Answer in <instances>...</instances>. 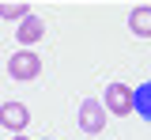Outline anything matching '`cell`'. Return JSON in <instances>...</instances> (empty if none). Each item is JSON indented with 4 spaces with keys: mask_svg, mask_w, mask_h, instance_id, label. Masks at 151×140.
I'll use <instances>...</instances> for the list:
<instances>
[{
    "mask_svg": "<svg viewBox=\"0 0 151 140\" xmlns=\"http://www.w3.org/2000/svg\"><path fill=\"white\" fill-rule=\"evenodd\" d=\"M0 125L12 129V133L19 136V133L30 125V110H27V102H4V106H0Z\"/></svg>",
    "mask_w": 151,
    "mask_h": 140,
    "instance_id": "277c9868",
    "label": "cell"
},
{
    "mask_svg": "<svg viewBox=\"0 0 151 140\" xmlns=\"http://www.w3.org/2000/svg\"><path fill=\"white\" fill-rule=\"evenodd\" d=\"M12 140H27V136H23V133H19V136H12Z\"/></svg>",
    "mask_w": 151,
    "mask_h": 140,
    "instance_id": "9c48e42d",
    "label": "cell"
},
{
    "mask_svg": "<svg viewBox=\"0 0 151 140\" xmlns=\"http://www.w3.org/2000/svg\"><path fill=\"white\" fill-rule=\"evenodd\" d=\"M136 114L144 121H151V80L136 87Z\"/></svg>",
    "mask_w": 151,
    "mask_h": 140,
    "instance_id": "52a82bcc",
    "label": "cell"
},
{
    "mask_svg": "<svg viewBox=\"0 0 151 140\" xmlns=\"http://www.w3.org/2000/svg\"><path fill=\"white\" fill-rule=\"evenodd\" d=\"M106 114H110V110H106V102L102 99H83L79 102V129H83V133H91V136H98V133H102V129H106Z\"/></svg>",
    "mask_w": 151,
    "mask_h": 140,
    "instance_id": "6da1fadb",
    "label": "cell"
},
{
    "mask_svg": "<svg viewBox=\"0 0 151 140\" xmlns=\"http://www.w3.org/2000/svg\"><path fill=\"white\" fill-rule=\"evenodd\" d=\"M38 72H42V57L34 49H15L8 57V76L12 80H38Z\"/></svg>",
    "mask_w": 151,
    "mask_h": 140,
    "instance_id": "7a4b0ae2",
    "label": "cell"
},
{
    "mask_svg": "<svg viewBox=\"0 0 151 140\" xmlns=\"http://www.w3.org/2000/svg\"><path fill=\"white\" fill-rule=\"evenodd\" d=\"M30 15V4L27 0H15V4H0V19H15V23H23Z\"/></svg>",
    "mask_w": 151,
    "mask_h": 140,
    "instance_id": "ba28073f",
    "label": "cell"
},
{
    "mask_svg": "<svg viewBox=\"0 0 151 140\" xmlns=\"http://www.w3.org/2000/svg\"><path fill=\"white\" fill-rule=\"evenodd\" d=\"M129 30L136 38H151V4H136L129 15Z\"/></svg>",
    "mask_w": 151,
    "mask_h": 140,
    "instance_id": "8992f818",
    "label": "cell"
},
{
    "mask_svg": "<svg viewBox=\"0 0 151 140\" xmlns=\"http://www.w3.org/2000/svg\"><path fill=\"white\" fill-rule=\"evenodd\" d=\"M102 102H106V110H110L113 118H125V114L136 110V91H132L129 83H110Z\"/></svg>",
    "mask_w": 151,
    "mask_h": 140,
    "instance_id": "3957f363",
    "label": "cell"
},
{
    "mask_svg": "<svg viewBox=\"0 0 151 140\" xmlns=\"http://www.w3.org/2000/svg\"><path fill=\"white\" fill-rule=\"evenodd\" d=\"M15 38L23 42V49H30L34 42H42V38H45V23L38 19V15H27V19L15 27Z\"/></svg>",
    "mask_w": 151,
    "mask_h": 140,
    "instance_id": "5b68a950",
    "label": "cell"
}]
</instances>
